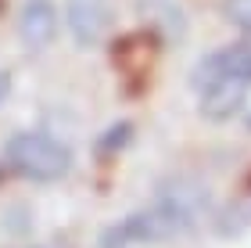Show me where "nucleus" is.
Here are the masks:
<instances>
[{
  "label": "nucleus",
  "mask_w": 251,
  "mask_h": 248,
  "mask_svg": "<svg viewBox=\"0 0 251 248\" xmlns=\"http://www.w3.org/2000/svg\"><path fill=\"white\" fill-rule=\"evenodd\" d=\"M18 36L29 51H43L58 36V7H54V0H22Z\"/></svg>",
  "instance_id": "20e7f679"
},
{
  "label": "nucleus",
  "mask_w": 251,
  "mask_h": 248,
  "mask_svg": "<svg viewBox=\"0 0 251 248\" xmlns=\"http://www.w3.org/2000/svg\"><path fill=\"white\" fill-rule=\"evenodd\" d=\"M223 15L230 26H237L244 36H251V0H223Z\"/></svg>",
  "instance_id": "0eeeda50"
},
{
  "label": "nucleus",
  "mask_w": 251,
  "mask_h": 248,
  "mask_svg": "<svg viewBox=\"0 0 251 248\" xmlns=\"http://www.w3.org/2000/svg\"><path fill=\"white\" fill-rule=\"evenodd\" d=\"M4 159L18 176L40 180V184L61 180L72 169V151L47 133H15L4 148Z\"/></svg>",
  "instance_id": "f257e3e1"
},
{
  "label": "nucleus",
  "mask_w": 251,
  "mask_h": 248,
  "mask_svg": "<svg viewBox=\"0 0 251 248\" xmlns=\"http://www.w3.org/2000/svg\"><path fill=\"white\" fill-rule=\"evenodd\" d=\"M248 80H237V76H223V80H212L201 86V115L204 119H230L237 108L244 105L248 97Z\"/></svg>",
  "instance_id": "423d86ee"
},
{
  "label": "nucleus",
  "mask_w": 251,
  "mask_h": 248,
  "mask_svg": "<svg viewBox=\"0 0 251 248\" xmlns=\"http://www.w3.org/2000/svg\"><path fill=\"white\" fill-rule=\"evenodd\" d=\"M223 76H237V80L251 83V43H237V47H223L208 54V58L198 61L194 69V83L204 86L212 80H223Z\"/></svg>",
  "instance_id": "39448f33"
},
{
  "label": "nucleus",
  "mask_w": 251,
  "mask_h": 248,
  "mask_svg": "<svg viewBox=\"0 0 251 248\" xmlns=\"http://www.w3.org/2000/svg\"><path fill=\"white\" fill-rule=\"evenodd\" d=\"M248 126H251V119H248Z\"/></svg>",
  "instance_id": "6e6552de"
},
{
  "label": "nucleus",
  "mask_w": 251,
  "mask_h": 248,
  "mask_svg": "<svg viewBox=\"0 0 251 248\" xmlns=\"http://www.w3.org/2000/svg\"><path fill=\"white\" fill-rule=\"evenodd\" d=\"M208 209V191L194 180H176L169 184L154 201V212L162 216V223L169 227V234H183L201 220V212Z\"/></svg>",
  "instance_id": "f03ea898"
},
{
  "label": "nucleus",
  "mask_w": 251,
  "mask_h": 248,
  "mask_svg": "<svg viewBox=\"0 0 251 248\" xmlns=\"http://www.w3.org/2000/svg\"><path fill=\"white\" fill-rule=\"evenodd\" d=\"M65 22L79 47H97L111 29V4L108 0H68Z\"/></svg>",
  "instance_id": "7ed1b4c3"
}]
</instances>
